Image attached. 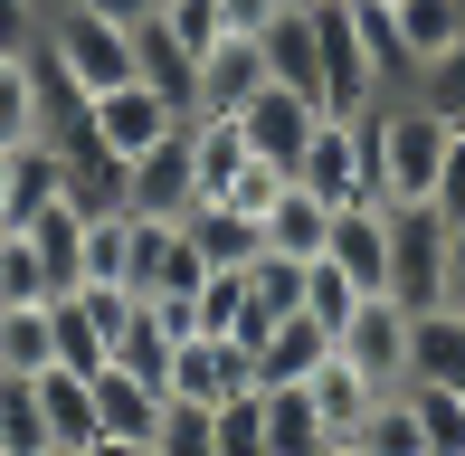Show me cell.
<instances>
[{
    "instance_id": "1",
    "label": "cell",
    "mask_w": 465,
    "mask_h": 456,
    "mask_svg": "<svg viewBox=\"0 0 465 456\" xmlns=\"http://www.w3.org/2000/svg\"><path fill=\"white\" fill-rule=\"evenodd\" d=\"M361 134H371V200H437V172H447V143H456L447 114H428L418 95H380Z\"/></svg>"
},
{
    "instance_id": "2",
    "label": "cell",
    "mask_w": 465,
    "mask_h": 456,
    "mask_svg": "<svg viewBox=\"0 0 465 456\" xmlns=\"http://www.w3.org/2000/svg\"><path fill=\"white\" fill-rule=\"evenodd\" d=\"M447 247H456V228L437 219V200H390V304L428 314L447 295Z\"/></svg>"
},
{
    "instance_id": "3",
    "label": "cell",
    "mask_w": 465,
    "mask_h": 456,
    "mask_svg": "<svg viewBox=\"0 0 465 456\" xmlns=\"http://www.w3.org/2000/svg\"><path fill=\"white\" fill-rule=\"evenodd\" d=\"M48 57L67 67V86L76 95H104V86H124L134 76V29H114V19H95V10H48Z\"/></svg>"
},
{
    "instance_id": "4",
    "label": "cell",
    "mask_w": 465,
    "mask_h": 456,
    "mask_svg": "<svg viewBox=\"0 0 465 456\" xmlns=\"http://www.w3.org/2000/svg\"><path fill=\"white\" fill-rule=\"evenodd\" d=\"M162 390L190 400V409H219V400H238V390H257V352H247L238 333H181Z\"/></svg>"
},
{
    "instance_id": "5",
    "label": "cell",
    "mask_w": 465,
    "mask_h": 456,
    "mask_svg": "<svg viewBox=\"0 0 465 456\" xmlns=\"http://www.w3.org/2000/svg\"><path fill=\"white\" fill-rule=\"evenodd\" d=\"M294 181L323 191L332 210H342V200H371V134H361V114H323L313 124L304 153H294Z\"/></svg>"
},
{
    "instance_id": "6",
    "label": "cell",
    "mask_w": 465,
    "mask_h": 456,
    "mask_svg": "<svg viewBox=\"0 0 465 456\" xmlns=\"http://www.w3.org/2000/svg\"><path fill=\"white\" fill-rule=\"evenodd\" d=\"M86 124H95V143H104V153H124V162H134V153H153V143L181 124V105H172V95H153L143 76H124V86L86 95Z\"/></svg>"
},
{
    "instance_id": "7",
    "label": "cell",
    "mask_w": 465,
    "mask_h": 456,
    "mask_svg": "<svg viewBox=\"0 0 465 456\" xmlns=\"http://www.w3.org/2000/svg\"><path fill=\"white\" fill-rule=\"evenodd\" d=\"M332 352H342L351 371H371L380 390H399V381H409V304L361 295V304H351V323L332 333Z\"/></svg>"
},
{
    "instance_id": "8",
    "label": "cell",
    "mask_w": 465,
    "mask_h": 456,
    "mask_svg": "<svg viewBox=\"0 0 465 456\" xmlns=\"http://www.w3.org/2000/svg\"><path fill=\"white\" fill-rule=\"evenodd\" d=\"M313 124H323V105H313L304 86H276V76H266V86L238 105L247 153H257V162H276V172H294V153H304V134H313Z\"/></svg>"
},
{
    "instance_id": "9",
    "label": "cell",
    "mask_w": 465,
    "mask_h": 456,
    "mask_svg": "<svg viewBox=\"0 0 465 456\" xmlns=\"http://www.w3.org/2000/svg\"><path fill=\"white\" fill-rule=\"evenodd\" d=\"M323 257L342 266L361 295H390V200H342V210H332Z\"/></svg>"
},
{
    "instance_id": "10",
    "label": "cell",
    "mask_w": 465,
    "mask_h": 456,
    "mask_svg": "<svg viewBox=\"0 0 465 456\" xmlns=\"http://www.w3.org/2000/svg\"><path fill=\"white\" fill-rule=\"evenodd\" d=\"M86 390H95V438H153L162 409H172V390L143 381V371H124V362L86 371Z\"/></svg>"
},
{
    "instance_id": "11",
    "label": "cell",
    "mask_w": 465,
    "mask_h": 456,
    "mask_svg": "<svg viewBox=\"0 0 465 456\" xmlns=\"http://www.w3.org/2000/svg\"><path fill=\"white\" fill-rule=\"evenodd\" d=\"M190 200H200V172H190V134L172 124L153 153H134V210L143 219H181Z\"/></svg>"
},
{
    "instance_id": "12",
    "label": "cell",
    "mask_w": 465,
    "mask_h": 456,
    "mask_svg": "<svg viewBox=\"0 0 465 456\" xmlns=\"http://www.w3.org/2000/svg\"><path fill=\"white\" fill-rule=\"evenodd\" d=\"M257 86H266V48H257V38H238V29H228L219 48L200 57V95H190V114H238V105H247Z\"/></svg>"
},
{
    "instance_id": "13",
    "label": "cell",
    "mask_w": 465,
    "mask_h": 456,
    "mask_svg": "<svg viewBox=\"0 0 465 456\" xmlns=\"http://www.w3.org/2000/svg\"><path fill=\"white\" fill-rule=\"evenodd\" d=\"M257 238L276 247V257H323V238H332V200L304 191V181H285V191L257 210Z\"/></svg>"
},
{
    "instance_id": "14",
    "label": "cell",
    "mask_w": 465,
    "mask_h": 456,
    "mask_svg": "<svg viewBox=\"0 0 465 456\" xmlns=\"http://www.w3.org/2000/svg\"><path fill=\"white\" fill-rule=\"evenodd\" d=\"M29 390H38V419H48V447H95V390H86V371H67V362H48V371H29Z\"/></svg>"
},
{
    "instance_id": "15",
    "label": "cell",
    "mask_w": 465,
    "mask_h": 456,
    "mask_svg": "<svg viewBox=\"0 0 465 456\" xmlns=\"http://www.w3.org/2000/svg\"><path fill=\"white\" fill-rule=\"evenodd\" d=\"M134 76H143L153 95H172L181 114H190V95H200V57H190L172 29H162V10H143V19H134Z\"/></svg>"
},
{
    "instance_id": "16",
    "label": "cell",
    "mask_w": 465,
    "mask_h": 456,
    "mask_svg": "<svg viewBox=\"0 0 465 456\" xmlns=\"http://www.w3.org/2000/svg\"><path fill=\"white\" fill-rule=\"evenodd\" d=\"M323 352H332V333L304 314V304H294V314H276V323L257 333V390H276V381H313V362H323Z\"/></svg>"
},
{
    "instance_id": "17",
    "label": "cell",
    "mask_w": 465,
    "mask_h": 456,
    "mask_svg": "<svg viewBox=\"0 0 465 456\" xmlns=\"http://www.w3.org/2000/svg\"><path fill=\"white\" fill-rule=\"evenodd\" d=\"M409 381H437L465 400V314H447V304L409 314Z\"/></svg>"
},
{
    "instance_id": "18",
    "label": "cell",
    "mask_w": 465,
    "mask_h": 456,
    "mask_svg": "<svg viewBox=\"0 0 465 456\" xmlns=\"http://www.w3.org/2000/svg\"><path fill=\"white\" fill-rule=\"evenodd\" d=\"M257 48H266V76L276 86H304L313 105H323V48H313V10H276L257 29Z\"/></svg>"
},
{
    "instance_id": "19",
    "label": "cell",
    "mask_w": 465,
    "mask_h": 456,
    "mask_svg": "<svg viewBox=\"0 0 465 456\" xmlns=\"http://www.w3.org/2000/svg\"><path fill=\"white\" fill-rule=\"evenodd\" d=\"M257 400H266V456H323L332 447V428H323V409H313L304 381H276V390H257Z\"/></svg>"
},
{
    "instance_id": "20",
    "label": "cell",
    "mask_w": 465,
    "mask_h": 456,
    "mask_svg": "<svg viewBox=\"0 0 465 456\" xmlns=\"http://www.w3.org/2000/svg\"><path fill=\"white\" fill-rule=\"evenodd\" d=\"M181 228H190V247H200V266H247V257L266 247V238H257V219L228 210V200H190Z\"/></svg>"
},
{
    "instance_id": "21",
    "label": "cell",
    "mask_w": 465,
    "mask_h": 456,
    "mask_svg": "<svg viewBox=\"0 0 465 456\" xmlns=\"http://www.w3.org/2000/svg\"><path fill=\"white\" fill-rule=\"evenodd\" d=\"M304 390H313V409H323V428H332V438H351V428L371 419V400H380V381H371V371H351L342 352H323Z\"/></svg>"
},
{
    "instance_id": "22",
    "label": "cell",
    "mask_w": 465,
    "mask_h": 456,
    "mask_svg": "<svg viewBox=\"0 0 465 456\" xmlns=\"http://www.w3.org/2000/svg\"><path fill=\"white\" fill-rule=\"evenodd\" d=\"M29 247H38V266H48L57 295H67V285H86V219H76L67 200H48V210L29 219Z\"/></svg>"
},
{
    "instance_id": "23",
    "label": "cell",
    "mask_w": 465,
    "mask_h": 456,
    "mask_svg": "<svg viewBox=\"0 0 465 456\" xmlns=\"http://www.w3.org/2000/svg\"><path fill=\"white\" fill-rule=\"evenodd\" d=\"M390 19H399V48H409V76L465 38V0H390Z\"/></svg>"
},
{
    "instance_id": "24",
    "label": "cell",
    "mask_w": 465,
    "mask_h": 456,
    "mask_svg": "<svg viewBox=\"0 0 465 456\" xmlns=\"http://www.w3.org/2000/svg\"><path fill=\"white\" fill-rule=\"evenodd\" d=\"M19 143H48V105H38L29 57H0V153H19Z\"/></svg>"
},
{
    "instance_id": "25",
    "label": "cell",
    "mask_w": 465,
    "mask_h": 456,
    "mask_svg": "<svg viewBox=\"0 0 465 456\" xmlns=\"http://www.w3.org/2000/svg\"><path fill=\"white\" fill-rule=\"evenodd\" d=\"M351 447H361V456H428V438H418V409H409V390H380V400H371V419L351 428Z\"/></svg>"
},
{
    "instance_id": "26",
    "label": "cell",
    "mask_w": 465,
    "mask_h": 456,
    "mask_svg": "<svg viewBox=\"0 0 465 456\" xmlns=\"http://www.w3.org/2000/svg\"><path fill=\"white\" fill-rule=\"evenodd\" d=\"M57 362V333H48V304H0V371H48Z\"/></svg>"
},
{
    "instance_id": "27",
    "label": "cell",
    "mask_w": 465,
    "mask_h": 456,
    "mask_svg": "<svg viewBox=\"0 0 465 456\" xmlns=\"http://www.w3.org/2000/svg\"><path fill=\"white\" fill-rule=\"evenodd\" d=\"M48 333H57V362H67V371H104V323L86 314L76 285H67V295H48Z\"/></svg>"
},
{
    "instance_id": "28",
    "label": "cell",
    "mask_w": 465,
    "mask_h": 456,
    "mask_svg": "<svg viewBox=\"0 0 465 456\" xmlns=\"http://www.w3.org/2000/svg\"><path fill=\"white\" fill-rule=\"evenodd\" d=\"M399 390H409V409H418L428 456H465V400L456 390H437V381H399Z\"/></svg>"
},
{
    "instance_id": "29",
    "label": "cell",
    "mask_w": 465,
    "mask_h": 456,
    "mask_svg": "<svg viewBox=\"0 0 465 456\" xmlns=\"http://www.w3.org/2000/svg\"><path fill=\"white\" fill-rule=\"evenodd\" d=\"M0 447L10 456H48V419H38V390L19 371H0Z\"/></svg>"
},
{
    "instance_id": "30",
    "label": "cell",
    "mask_w": 465,
    "mask_h": 456,
    "mask_svg": "<svg viewBox=\"0 0 465 456\" xmlns=\"http://www.w3.org/2000/svg\"><path fill=\"white\" fill-rule=\"evenodd\" d=\"M57 285H48V266H38V247H29V228H0V304H48Z\"/></svg>"
},
{
    "instance_id": "31",
    "label": "cell",
    "mask_w": 465,
    "mask_h": 456,
    "mask_svg": "<svg viewBox=\"0 0 465 456\" xmlns=\"http://www.w3.org/2000/svg\"><path fill=\"white\" fill-rule=\"evenodd\" d=\"M399 95H418V105H428V114L465 124V38H456L447 57H428V67H418V76H409V86H399Z\"/></svg>"
},
{
    "instance_id": "32",
    "label": "cell",
    "mask_w": 465,
    "mask_h": 456,
    "mask_svg": "<svg viewBox=\"0 0 465 456\" xmlns=\"http://www.w3.org/2000/svg\"><path fill=\"white\" fill-rule=\"evenodd\" d=\"M351 304H361V285H351L332 257H304V314L323 323V333H342V323H351Z\"/></svg>"
},
{
    "instance_id": "33",
    "label": "cell",
    "mask_w": 465,
    "mask_h": 456,
    "mask_svg": "<svg viewBox=\"0 0 465 456\" xmlns=\"http://www.w3.org/2000/svg\"><path fill=\"white\" fill-rule=\"evenodd\" d=\"M209 428H219V456H266V400H257V390L219 400V409H209Z\"/></svg>"
},
{
    "instance_id": "34",
    "label": "cell",
    "mask_w": 465,
    "mask_h": 456,
    "mask_svg": "<svg viewBox=\"0 0 465 456\" xmlns=\"http://www.w3.org/2000/svg\"><path fill=\"white\" fill-rule=\"evenodd\" d=\"M114 362H124V371H143V381H162V371H172V333L153 323V304H134V323L114 333Z\"/></svg>"
},
{
    "instance_id": "35",
    "label": "cell",
    "mask_w": 465,
    "mask_h": 456,
    "mask_svg": "<svg viewBox=\"0 0 465 456\" xmlns=\"http://www.w3.org/2000/svg\"><path fill=\"white\" fill-rule=\"evenodd\" d=\"M153 456H219V428H209V409L172 400V409H162V428H153Z\"/></svg>"
},
{
    "instance_id": "36",
    "label": "cell",
    "mask_w": 465,
    "mask_h": 456,
    "mask_svg": "<svg viewBox=\"0 0 465 456\" xmlns=\"http://www.w3.org/2000/svg\"><path fill=\"white\" fill-rule=\"evenodd\" d=\"M162 29H172L190 57H209L228 38V19H219V0H162Z\"/></svg>"
},
{
    "instance_id": "37",
    "label": "cell",
    "mask_w": 465,
    "mask_h": 456,
    "mask_svg": "<svg viewBox=\"0 0 465 456\" xmlns=\"http://www.w3.org/2000/svg\"><path fill=\"white\" fill-rule=\"evenodd\" d=\"M38 38H48V10L38 0H0V57H29Z\"/></svg>"
},
{
    "instance_id": "38",
    "label": "cell",
    "mask_w": 465,
    "mask_h": 456,
    "mask_svg": "<svg viewBox=\"0 0 465 456\" xmlns=\"http://www.w3.org/2000/svg\"><path fill=\"white\" fill-rule=\"evenodd\" d=\"M437 219L465 228V124H456V143H447V172H437Z\"/></svg>"
},
{
    "instance_id": "39",
    "label": "cell",
    "mask_w": 465,
    "mask_h": 456,
    "mask_svg": "<svg viewBox=\"0 0 465 456\" xmlns=\"http://www.w3.org/2000/svg\"><path fill=\"white\" fill-rule=\"evenodd\" d=\"M276 10H285V0H219V19H228V29H238V38H257L266 19H276Z\"/></svg>"
},
{
    "instance_id": "40",
    "label": "cell",
    "mask_w": 465,
    "mask_h": 456,
    "mask_svg": "<svg viewBox=\"0 0 465 456\" xmlns=\"http://www.w3.org/2000/svg\"><path fill=\"white\" fill-rule=\"evenodd\" d=\"M437 304H447V314H465V228H456V247H447V295H437Z\"/></svg>"
},
{
    "instance_id": "41",
    "label": "cell",
    "mask_w": 465,
    "mask_h": 456,
    "mask_svg": "<svg viewBox=\"0 0 465 456\" xmlns=\"http://www.w3.org/2000/svg\"><path fill=\"white\" fill-rule=\"evenodd\" d=\"M76 10H95V19H114V29H134V19L153 10V0H76Z\"/></svg>"
},
{
    "instance_id": "42",
    "label": "cell",
    "mask_w": 465,
    "mask_h": 456,
    "mask_svg": "<svg viewBox=\"0 0 465 456\" xmlns=\"http://www.w3.org/2000/svg\"><path fill=\"white\" fill-rule=\"evenodd\" d=\"M76 456H153V438H95V447H76Z\"/></svg>"
},
{
    "instance_id": "43",
    "label": "cell",
    "mask_w": 465,
    "mask_h": 456,
    "mask_svg": "<svg viewBox=\"0 0 465 456\" xmlns=\"http://www.w3.org/2000/svg\"><path fill=\"white\" fill-rule=\"evenodd\" d=\"M323 456H361V447H351V438H332V447H323Z\"/></svg>"
},
{
    "instance_id": "44",
    "label": "cell",
    "mask_w": 465,
    "mask_h": 456,
    "mask_svg": "<svg viewBox=\"0 0 465 456\" xmlns=\"http://www.w3.org/2000/svg\"><path fill=\"white\" fill-rule=\"evenodd\" d=\"M38 10H67V0H38Z\"/></svg>"
},
{
    "instance_id": "45",
    "label": "cell",
    "mask_w": 465,
    "mask_h": 456,
    "mask_svg": "<svg viewBox=\"0 0 465 456\" xmlns=\"http://www.w3.org/2000/svg\"><path fill=\"white\" fill-rule=\"evenodd\" d=\"M285 10H313V0H285Z\"/></svg>"
},
{
    "instance_id": "46",
    "label": "cell",
    "mask_w": 465,
    "mask_h": 456,
    "mask_svg": "<svg viewBox=\"0 0 465 456\" xmlns=\"http://www.w3.org/2000/svg\"><path fill=\"white\" fill-rule=\"evenodd\" d=\"M48 456H67V447H48Z\"/></svg>"
},
{
    "instance_id": "47",
    "label": "cell",
    "mask_w": 465,
    "mask_h": 456,
    "mask_svg": "<svg viewBox=\"0 0 465 456\" xmlns=\"http://www.w3.org/2000/svg\"><path fill=\"white\" fill-rule=\"evenodd\" d=\"M153 10H162V0H153Z\"/></svg>"
}]
</instances>
